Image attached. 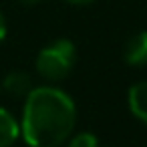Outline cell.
<instances>
[{
	"instance_id": "obj_3",
	"label": "cell",
	"mask_w": 147,
	"mask_h": 147,
	"mask_svg": "<svg viewBox=\"0 0 147 147\" xmlns=\"http://www.w3.org/2000/svg\"><path fill=\"white\" fill-rule=\"evenodd\" d=\"M123 59L129 67H147V30H139L125 42Z\"/></svg>"
},
{
	"instance_id": "obj_11",
	"label": "cell",
	"mask_w": 147,
	"mask_h": 147,
	"mask_svg": "<svg viewBox=\"0 0 147 147\" xmlns=\"http://www.w3.org/2000/svg\"><path fill=\"white\" fill-rule=\"evenodd\" d=\"M0 95H2V83H0Z\"/></svg>"
},
{
	"instance_id": "obj_1",
	"label": "cell",
	"mask_w": 147,
	"mask_h": 147,
	"mask_svg": "<svg viewBox=\"0 0 147 147\" xmlns=\"http://www.w3.org/2000/svg\"><path fill=\"white\" fill-rule=\"evenodd\" d=\"M77 125V105L69 93L51 85L34 87L22 105L20 137L28 147H61Z\"/></svg>"
},
{
	"instance_id": "obj_7",
	"label": "cell",
	"mask_w": 147,
	"mask_h": 147,
	"mask_svg": "<svg viewBox=\"0 0 147 147\" xmlns=\"http://www.w3.org/2000/svg\"><path fill=\"white\" fill-rule=\"evenodd\" d=\"M99 137L93 131H73V135L67 139V147H99Z\"/></svg>"
},
{
	"instance_id": "obj_5",
	"label": "cell",
	"mask_w": 147,
	"mask_h": 147,
	"mask_svg": "<svg viewBox=\"0 0 147 147\" xmlns=\"http://www.w3.org/2000/svg\"><path fill=\"white\" fill-rule=\"evenodd\" d=\"M127 107L137 121L147 125V81L131 85V89L127 91Z\"/></svg>"
},
{
	"instance_id": "obj_10",
	"label": "cell",
	"mask_w": 147,
	"mask_h": 147,
	"mask_svg": "<svg viewBox=\"0 0 147 147\" xmlns=\"http://www.w3.org/2000/svg\"><path fill=\"white\" fill-rule=\"evenodd\" d=\"M18 2H22V4H26V6H34V4H40L42 0H18Z\"/></svg>"
},
{
	"instance_id": "obj_4",
	"label": "cell",
	"mask_w": 147,
	"mask_h": 147,
	"mask_svg": "<svg viewBox=\"0 0 147 147\" xmlns=\"http://www.w3.org/2000/svg\"><path fill=\"white\" fill-rule=\"evenodd\" d=\"M0 83H2L4 93H8L10 97H16V99H24L34 89L30 75L24 71H10V73H6V77Z\"/></svg>"
},
{
	"instance_id": "obj_2",
	"label": "cell",
	"mask_w": 147,
	"mask_h": 147,
	"mask_svg": "<svg viewBox=\"0 0 147 147\" xmlns=\"http://www.w3.org/2000/svg\"><path fill=\"white\" fill-rule=\"evenodd\" d=\"M77 63V49L69 38H55L45 45L34 61L36 73L47 83H61L65 81Z\"/></svg>"
},
{
	"instance_id": "obj_8",
	"label": "cell",
	"mask_w": 147,
	"mask_h": 147,
	"mask_svg": "<svg viewBox=\"0 0 147 147\" xmlns=\"http://www.w3.org/2000/svg\"><path fill=\"white\" fill-rule=\"evenodd\" d=\"M6 32H8L6 16H4V12H2V10H0V45L4 42V38H6Z\"/></svg>"
},
{
	"instance_id": "obj_6",
	"label": "cell",
	"mask_w": 147,
	"mask_h": 147,
	"mask_svg": "<svg viewBox=\"0 0 147 147\" xmlns=\"http://www.w3.org/2000/svg\"><path fill=\"white\" fill-rule=\"evenodd\" d=\"M20 139V121L4 107H0V147H12Z\"/></svg>"
},
{
	"instance_id": "obj_9",
	"label": "cell",
	"mask_w": 147,
	"mask_h": 147,
	"mask_svg": "<svg viewBox=\"0 0 147 147\" xmlns=\"http://www.w3.org/2000/svg\"><path fill=\"white\" fill-rule=\"evenodd\" d=\"M65 2H69V4H73V6H89V4L97 2V0H65Z\"/></svg>"
}]
</instances>
